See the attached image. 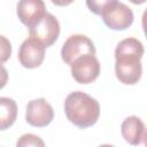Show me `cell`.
Returning <instances> with one entry per match:
<instances>
[{
    "mask_svg": "<svg viewBox=\"0 0 147 147\" xmlns=\"http://www.w3.org/2000/svg\"><path fill=\"white\" fill-rule=\"evenodd\" d=\"M55 6H60V7H65L68 5H70L71 2H74V0H51Z\"/></svg>",
    "mask_w": 147,
    "mask_h": 147,
    "instance_id": "2e32d148",
    "label": "cell"
},
{
    "mask_svg": "<svg viewBox=\"0 0 147 147\" xmlns=\"http://www.w3.org/2000/svg\"><path fill=\"white\" fill-rule=\"evenodd\" d=\"M144 52L142 42L132 37L125 38L117 44L115 48V74L121 83L134 85L140 80Z\"/></svg>",
    "mask_w": 147,
    "mask_h": 147,
    "instance_id": "6da1fadb",
    "label": "cell"
},
{
    "mask_svg": "<svg viewBox=\"0 0 147 147\" xmlns=\"http://www.w3.org/2000/svg\"><path fill=\"white\" fill-rule=\"evenodd\" d=\"M17 117V105L16 101L7 98H0V131L10 127Z\"/></svg>",
    "mask_w": 147,
    "mask_h": 147,
    "instance_id": "8fae6325",
    "label": "cell"
},
{
    "mask_svg": "<svg viewBox=\"0 0 147 147\" xmlns=\"http://www.w3.org/2000/svg\"><path fill=\"white\" fill-rule=\"evenodd\" d=\"M121 133L130 145H140L145 142L146 129L145 124L138 116H129L121 124Z\"/></svg>",
    "mask_w": 147,
    "mask_h": 147,
    "instance_id": "30bf717a",
    "label": "cell"
},
{
    "mask_svg": "<svg viewBox=\"0 0 147 147\" xmlns=\"http://www.w3.org/2000/svg\"><path fill=\"white\" fill-rule=\"evenodd\" d=\"M17 146L20 147H25V146H45V142L36 134L32 133H26L23 134L18 140H17Z\"/></svg>",
    "mask_w": 147,
    "mask_h": 147,
    "instance_id": "4fadbf2b",
    "label": "cell"
},
{
    "mask_svg": "<svg viewBox=\"0 0 147 147\" xmlns=\"http://www.w3.org/2000/svg\"><path fill=\"white\" fill-rule=\"evenodd\" d=\"M84 54L95 55V47L93 41L84 34H72L68 37L61 48V57L68 65Z\"/></svg>",
    "mask_w": 147,
    "mask_h": 147,
    "instance_id": "8992f818",
    "label": "cell"
},
{
    "mask_svg": "<svg viewBox=\"0 0 147 147\" xmlns=\"http://www.w3.org/2000/svg\"><path fill=\"white\" fill-rule=\"evenodd\" d=\"M45 46L38 40L29 37L18 49V61L26 69L38 68L45 59Z\"/></svg>",
    "mask_w": 147,
    "mask_h": 147,
    "instance_id": "ba28073f",
    "label": "cell"
},
{
    "mask_svg": "<svg viewBox=\"0 0 147 147\" xmlns=\"http://www.w3.org/2000/svg\"><path fill=\"white\" fill-rule=\"evenodd\" d=\"M29 34L45 47H49L59 38L60 23L53 14L46 11L29 26Z\"/></svg>",
    "mask_w": 147,
    "mask_h": 147,
    "instance_id": "3957f363",
    "label": "cell"
},
{
    "mask_svg": "<svg viewBox=\"0 0 147 147\" xmlns=\"http://www.w3.org/2000/svg\"><path fill=\"white\" fill-rule=\"evenodd\" d=\"M116 1L117 0H86V6L93 14L101 15V13L107 7H109Z\"/></svg>",
    "mask_w": 147,
    "mask_h": 147,
    "instance_id": "7c38bea8",
    "label": "cell"
},
{
    "mask_svg": "<svg viewBox=\"0 0 147 147\" xmlns=\"http://www.w3.org/2000/svg\"><path fill=\"white\" fill-rule=\"evenodd\" d=\"M54 118L53 107L42 98L31 100L25 110V121L34 127H45Z\"/></svg>",
    "mask_w": 147,
    "mask_h": 147,
    "instance_id": "52a82bcc",
    "label": "cell"
},
{
    "mask_svg": "<svg viewBox=\"0 0 147 147\" xmlns=\"http://www.w3.org/2000/svg\"><path fill=\"white\" fill-rule=\"evenodd\" d=\"M11 55V42L5 36L0 34V63H5Z\"/></svg>",
    "mask_w": 147,
    "mask_h": 147,
    "instance_id": "5bb4252c",
    "label": "cell"
},
{
    "mask_svg": "<svg viewBox=\"0 0 147 147\" xmlns=\"http://www.w3.org/2000/svg\"><path fill=\"white\" fill-rule=\"evenodd\" d=\"M103 23L111 30H125L133 23L134 15L132 9L123 2H114L107 7L100 15Z\"/></svg>",
    "mask_w": 147,
    "mask_h": 147,
    "instance_id": "277c9868",
    "label": "cell"
},
{
    "mask_svg": "<svg viewBox=\"0 0 147 147\" xmlns=\"http://www.w3.org/2000/svg\"><path fill=\"white\" fill-rule=\"evenodd\" d=\"M7 82H8V71L2 65V63H0V90L6 86Z\"/></svg>",
    "mask_w": 147,
    "mask_h": 147,
    "instance_id": "9a60e30c",
    "label": "cell"
},
{
    "mask_svg": "<svg viewBox=\"0 0 147 147\" xmlns=\"http://www.w3.org/2000/svg\"><path fill=\"white\" fill-rule=\"evenodd\" d=\"M74 79L79 84H90L100 75V62L93 54L77 57L70 65Z\"/></svg>",
    "mask_w": 147,
    "mask_h": 147,
    "instance_id": "5b68a950",
    "label": "cell"
},
{
    "mask_svg": "<svg viewBox=\"0 0 147 147\" xmlns=\"http://www.w3.org/2000/svg\"><path fill=\"white\" fill-rule=\"evenodd\" d=\"M46 13L44 0H20L16 6V15L22 24L30 26Z\"/></svg>",
    "mask_w": 147,
    "mask_h": 147,
    "instance_id": "9c48e42d",
    "label": "cell"
},
{
    "mask_svg": "<svg viewBox=\"0 0 147 147\" xmlns=\"http://www.w3.org/2000/svg\"><path fill=\"white\" fill-rule=\"evenodd\" d=\"M130 2H132V3H134V5H141V3H144L146 0H129Z\"/></svg>",
    "mask_w": 147,
    "mask_h": 147,
    "instance_id": "e0dca14e",
    "label": "cell"
},
{
    "mask_svg": "<svg viewBox=\"0 0 147 147\" xmlns=\"http://www.w3.org/2000/svg\"><path fill=\"white\" fill-rule=\"evenodd\" d=\"M64 113L70 123L79 129H87L98 122L100 105L90 94L76 91L65 98Z\"/></svg>",
    "mask_w": 147,
    "mask_h": 147,
    "instance_id": "7a4b0ae2",
    "label": "cell"
}]
</instances>
